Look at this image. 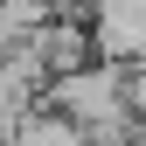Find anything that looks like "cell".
<instances>
[{
  "label": "cell",
  "mask_w": 146,
  "mask_h": 146,
  "mask_svg": "<svg viewBox=\"0 0 146 146\" xmlns=\"http://www.w3.org/2000/svg\"><path fill=\"white\" fill-rule=\"evenodd\" d=\"M42 98L63 104V111L84 125V139H118V132L139 139V111H132V98H125V63H111V56H90L77 70H56V77L42 84Z\"/></svg>",
  "instance_id": "cell-1"
}]
</instances>
